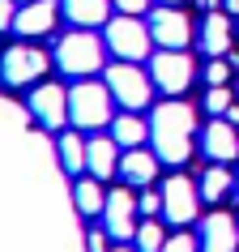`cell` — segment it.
Listing matches in <instances>:
<instances>
[{"label":"cell","instance_id":"1","mask_svg":"<svg viewBox=\"0 0 239 252\" xmlns=\"http://www.w3.org/2000/svg\"><path fill=\"white\" fill-rule=\"evenodd\" d=\"M192 128H197V111L188 103H167L154 107V116H149V141H154V154L162 162H179L192 158Z\"/></svg>","mask_w":239,"mask_h":252},{"label":"cell","instance_id":"2","mask_svg":"<svg viewBox=\"0 0 239 252\" xmlns=\"http://www.w3.org/2000/svg\"><path fill=\"white\" fill-rule=\"evenodd\" d=\"M116 94L107 90L103 81H77L73 90H68V120L77 124V128H103L116 120Z\"/></svg>","mask_w":239,"mask_h":252},{"label":"cell","instance_id":"3","mask_svg":"<svg viewBox=\"0 0 239 252\" xmlns=\"http://www.w3.org/2000/svg\"><path fill=\"white\" fill-rule=\"evenodd\" d=\"M56 64L68 77H90L103 68V39L90 30H68L64 39L56 43Z\"/></svg>","mask_w":239,"mask_h":252},{"label":"cell","instance_id":"4","mask_svg":"<svg viewBox=\"0 0 239 252\" xmlns=\"http://www.w3.org/2000/svg\"><path fill=\"white\" fill-rule=\"evenodd\" d=\"M107 90L116 94V103H120V107L141 111V107H149L154 77H149V73H141L133 60H124V64H111V68H107Z\"/></svg>","mask_w":239,"mask_h":252},{"label":"cell","instance_id":"5","mask_svg":"<svg viewBox=\"0 0 239 252\" xmlns=\"http://www.w3.org/2000/svg\"><path fill=\"white\" fill-rule=\"evenodd\" d=\"M107 47L120 56V60H133L141 64L149 52H154V39H149V26L141 17H116V22H107Z\"/></svg>","mask_w":239,"mask_h":252},{"label":"cell","instance_id":"6","mask_svg":"<svg viewBox=\"0 0 239 252\" xmlns=\"http://www.w3.org/2000/svg\"><path fill=\"white\" fill-rule=\"evenodd\" d=\"M47 52L34 47V43H13L9 52L0 56V77L9 81V86H30V81H39L47 73Z\"/></svg>","mask_w":239,"mask_h":252},{"label":"cell","instance_id":"7","mask_svg":"<svg viewBox=\"0 0 239 252\" xmlns=\"http://www.w3.org/2000/svg\"><path fill=\"white\" fill-rule=\"evenodd\" d=\"M149 39L154 47H167V52H184L188 43H192V22L188 13H179L175 4H158L154 13H149Z\"/></svg>","mask_w":239,"mask_h":252},{"label":"cell","instance_id":"8","mask_svg":"<svg viewBox=\"0 0 239 252\" xmlns=\"http://www.w3.org/2000/svg\"><path fill=\"white\" fill-rule=\"evenodd\" d=\"M149 77H154V86L167 94H184L188 86H192V56L188 52H167V47H158L154 52V60H149Z\"/></svg>","mask_w":239,"mask_h":252},{"label":"cell","instance_id":"9","mask_svg":"<svg viewBox=\"0 0 239 252\" xmlns=\"http://www.w3.org/2000/svg\"><path fill=\"white\" fill-rule=\"evenodd\" d=\"M197 201H201V188L188 180V175H171L162 184V214L171 218L175 226H188L197 218Z\"/></svg>","mask_w":239,"mask_h":252},{"label":"cell","instance_id":"10","mask_svg":"<svg viewBox=\"0 0 239 252\" xmlns=\"http://www.w3.org/2000/svg\"><path fill=\"white\" fill-rule=\"evenodd\" d=\"M30 116L39 120L43 128H64L68 124V90L64 86H56V81H43V86H34V94H30Z\"/></svg>","mask_w":239,"mask_h":252},{"label":"cell","instance_id":"11","mask_svg":"<svg viewBox=\"0 0 239 252\" xmlns=\"http://www.w3.org/2000/svg\"><path fill=\"white\" fill-rule=\"evenodd\" d=\"M137 197L128 188H116L107 192V205H103V222H107V235L111 239H133L137 235Z\"/></svg>","mask_w":239,"mask_h":252},{"label":"cell","instance_id":"12","mask_svg":"<svg viewBox=\"0 0 239 252\" xmlns=\"http://www.w3.org/2000/svg\"><path fill=\"white\" fill-rule=\"evenodd\" d=\"M56 17H60V4L56 0H30V4L17 9L13 30L22 39H39V34H52L56 30Z\"/></svg>","mask_w":239,"mask_h":252},{"label":"cell","instance_id":"13","mask_svg":"<svg viewBox=\"0 0 239 252\" xmlns=\"http://www.w3.org/2000/svg\"><path fill=\"white\" fill-rule=\"evenodd\" d=\"M239 248V226L226 210H213L201 222V252H235Z\"/></svg>","mask_w":239,"mask_h":252},{"label":"cell","instance_id":"14","mask_svg":"<svg viewBox=\"0 0 239 252\" xmlns=\"http://www.w3.org/2000/svg\"><path fill=\"white\" fill-rule=\"evenodd\" d=\"M86 171L98 180H111L120 171V141L116 137H90L86 141Z\"/></svg>","mask_w":239,"mask_h":252},{"label":"cell","instance_id":"15","mask_svg":"<svg viewBox=\"0 0 239 252\" xmlns=\"http://www.w3.org/2000/svg\"><path fill=\"white\" fill-rule=\"evenodd\" d=\"M205 154H209L213 162H231L239 158V133L231 120H213V124H205Z\"/></svg>","mask_w":239,"mask_h":252},{"label":"cell","instance_id":"16","mask_svg":"<svg viewBox=\"0 0 239 252\" xmlns=\"http://www.w3.org/2000/svg\"><path fill=\"white\" fill-rule=\"evenodd\" d=\"M158 154H154V150H128V154H124V158H120V175H124V180H128V184H137V188H146L149 180H154V175H158Z\"/></svg>","mask_w":239,"mask_h":252},{"label":"cell","instance_id":"17","mask_svg":"<svg viewBox=\"0 0 239 252\" xmlns=\"http://www.w3.org/2000/svg\"><path fill=\"white\" fill-rule=\"evenodd\" d=\"M201 47H205V56L231 52V22H226V13H218V9L205 13V22H201Z\"/></svg>","mask_w":239,"mask_h":252},{"label":"cell","instance_id":"18","mask_svg":"<svg viewBox=\"0 0 239 252\" xmlns=\"http://www.w3.org/2000/svg\"><path fill=\"white\" fill-rule=\"evenodd\" d=\"M60 9H64L68 22H77V26H98V22H107V13L116 9V0H60Z\"/></svg>","mask_w":239,"mask_h":252},{"label":"cell","instance_id":"19","mask_svg":"<svg viewBox=\"0 0 239 252\" xmlns=\"http://www.w3.org/2000/svg\"><path fill=\"white\" fill-rule=\"evenodd\" d=\"M111 137H116L124 150H137V146H141V141L149 137V124L137 116V111H124V116L111 120Z\"/></svg>","mask_w":239,"mask_h":252},{"label":"cell","instance_id":"20","mask_svg":"<svg viewBox=\"0 0 239 252\" xmlns=\"http://www.w3.org/2000/svg\"><path fill=\"white\" fill-rule=\"evenodd\" d=\"M56 154H60V167L68 175L86 171V137L81 133H60L56 137Z\"/></svg>","mask_w":239,"mask_h":252},{"label":"cell","instance_id":"21","mask_svg":"<svg viewBox=\"0 0 239 252\" xmlns=\"http://www.w3.org/2000/svg\"><path fill=\"white\" fill-rule=\"evenodd\" d=\"M73 197H77V210L86 214V218L103 214V205H107V192H103V180H98V175H86V180L77 184V192H73Z\"/></svg>","mask_w":239,"mask_h":252},{"label":"cell","instance_id":"22","mask_svg":"<svg viewBox=\"0 0 239 252\" xmlns=\"http://www.w3.org/2000/svg\"><path fill=\"white\" fill-rule=\"evenodd\" d=\"M231 184H235V175L218 162V167H209V171L201 175V197H205V201H222L226 192H231Z\"/></svg>","mask_w":239,"mask_h":252},{"label":"cell","instance_id":"23","mask_svg":"<svg viewBox=\"0 0 239 252\" xmlns=\"http://www.w3.org/2000/svg\"><path fill=\"white\" fill-rule=\"evenodd\" d=\"M137 252H162V244H167V231H162L158 222H154V218H149V222H141L137 226Z\"/></svg>","mask_w":239,"mask_h":252},{"label":"cell","instance_id":"24","mask_svg":"<svg viewBox=\"0 0 239 252\" xmlns=\"http://www.w3.org/2000/svg\"><path fill=\"white\" fill-rule=\"evenodd\" d=\"M205 111L226 116V111H231V90H226V86H209V94H205Z\"/></svg>","mask_w":239,"mask_h":252},{"label":"cell","instance_id":"25","mask_svg":"<svg viewBox=\"0 0 239 252\" xmlns=\"http://www.w3.org/2000/svg\"><path fill=\"white\" fill-rule=\"evenodd\" d=\"M226 77H231V64H226L222 56H213L209 64H205V81L209 86H226Z\"/></svg>","mask_w":239,"mask_h":252},{"label":"cell","instance_id":"26","mask_svg":"<svg viewBox=\"0 0 239 252\" xmlns=\"http://www.w3.org/2000/svg\"><path fill=\"white\" fill-rule=\"evenodd\" d=\"M162 252H201V239H192V235H171L167 244H162Z\"/></svg>","mask_w":239,"mask_h":252},{"label":"cell","instance_id":"27","mask_svg":"<svg viewBox=\"0 0 239 252\" xmlns=\"http://www.w3.org/2000/svg\"><path fill=\"white\" fill-rule=\"evenodd\" d=\"M137 210L146 214V218L162 214V192H141V197H137Z\"/></svg>","mask_w":239,"mask_h":252},{"label":"cell","instance_id":"28","mask_svg":"<svg viewBox=\"0 0 239 252\" xmlns=\"http://www.w3.org/2000/svg\"><path fill=\"white\" fill-rule=\"evenodd\" d=\"M116 9H120V13H128V17H141L149 9V0H116Z\"/></svg>","mask_w":239,"mask_h":252},{"label":"cell","instance_id":"29","mask_svg":"<svg viewBox=\"0 0 239 252\" xmlns=\"http://www.w3.org/2000/svg\"><path fill=\"white\" fill-rule=\"evenodd\" d=\"M17 17V0H0V30H9Z\"/></svg>","mask_w":239,"mask_h":252},{"label":"cell","instance_id":"30","mask_svg":"<svg viewBox=\"0 0 239 252\" xmlns=\"http://www.w3.org/2000/svg\"><path fill=\"white\" fill-rule=\"evenodd\" d=\"M86 244H90V252H111V248H107V235H103V231H90V239H86Z\"/></svg>","mask_w":239,"mask_h":252},{"label":"cell","instance_id":"31","mask_svg":"<svg viewBox=\"0 0 239 252\" xmlns=\"http://www.w3.org/2000/svg\"><path fill=\"white\" fill-rule=\"evenodd\" d=\"M222 4H226V9H231V13H239V0H222Z\"/></svg>","mask_w":239,"mask_h":252},{"label":"cell","instance_id":"32","mask_svg":"<svg viewBox=\"0 0 239 252\" xmlns=\"http://www.w3.org/2000/svg\"><path fill=\"white\" fill-rule=\"evenodd\" d=\"M201 4H205V9H218V4H222V0H201Z\"/></svg>","mask_w":239,"mask_h":252},{"label":"cell","instance_id":"33","mask_svg":"<svg viewBox=\"0 0 239 252\" xmlns=\"http://www.w3.org/2000/svg\"><path fill=\"white\" fill-rule=\"evenodd\" d=\"M158 4H184V0H158Z\"/></svg>","mask_w":239,"mask_h":252},{"label":"cell","instance_id":"34","mask_svg":"<svg viewBox=\"0 0 239 252\" xmlns=\"http://www.w3.org/2000/svg\"><path fill=\"white\" fill-rule=\"evenodd\" d=\"M111 252H133V248H111Z\"/></svg>","mask_w":239,"mask_h":252},{"label":"cell","instance_id":"35","mask_svg":"<svg viewBox=\"0 0 239 252\" xmlns=\"http://www.w3.org/2000/svg\"><path fill=\"white\" fill-rule=\"evenodd\" d=\"M17 4H30V0H17Z\"/></svg>","mask_w":239,"mask_h":252},{"label":"cell","instance_id":"36","mask_svg":"<svg viewBox=\"0 0 239 252\" xmlns=\"http://www.w3.org/2000/svg\"><path fill=\"white\" fill-rule=\"evenodd\" d=\"M235 188H239V175H235Z\"/></svg>","mask_w":239,"mask_h":252}]
</instances>
